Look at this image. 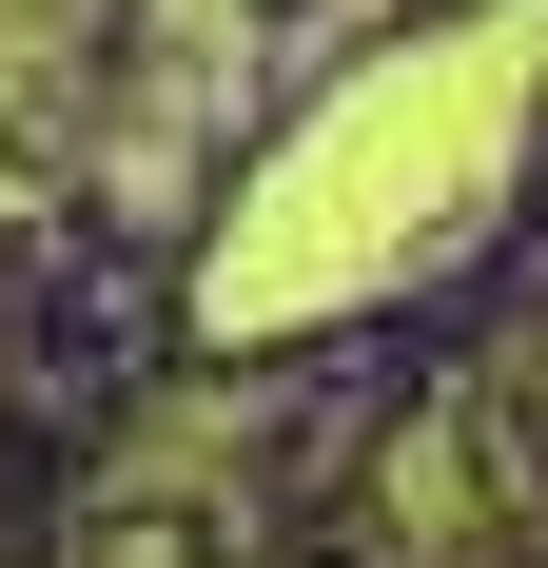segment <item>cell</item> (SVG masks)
<instances>
[{
	"instance_id": "1",
	"label": "cell",
	"mask_w": 548,
	"mask_h": 568,
	"mask_svg": "<svg viewBox=\"0 0 548 568\" xmlns=\"http://www.w3.org/2000/svg\"><path fill=\"white\" fill-rule=\"evenodd\" d=\"M509 59H529V20L509 40H450V59H412V138H392V79L333 138H294V176L255 196V255H216V314H294V294H353L373 255H432V235L392 216V196H470L490 176V138H509Z\"/></svg>"
}]
</instances>
